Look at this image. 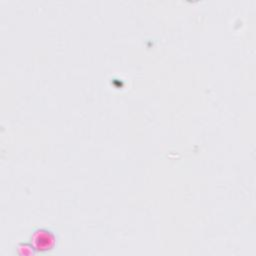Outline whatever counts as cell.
Wrapping results in <instances>:
<instances>
[{"label":"cell","mask_w":256,"mask_h":256,"mask_svg":"<svg viewBox=\"0 0 256 256\" xmlns=\"http://www.w3.org/2000/svg\"><path fill=\"white\" fill-rule=\"evenodd\" d=\"M37 254H47L57 247L58 236L50 227H36L31 231L29 240Z\"/></svg>","instance_id":"1"},{"label":"cell","mask_w":256,"mask_h":256,"mask_svg":"<svg viewBox=\"0 0 256 256\" xmlns=\"http://www.w3.org/2000/svg\"><path fill=\"white\" fill-rule=\"evenodd\" d=\"M16 253L21 256H29L35 254V250L29 241L20 242L16 246Z\"/></svg>","instance_id":"2"}]
</instances>
